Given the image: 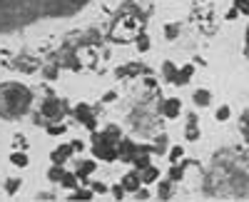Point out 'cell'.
Returning <instances> with one entry per match:
<instances>
[{
    "mask_svg": "<svg viewBox=\"0 0 249 202\" xmlns=\"http://www.w3.org/2000/svg\"><path fill=\"white\" fill-rule=\"evenodd\" d=\"M0 90L8 95V108L3 110L5 115H20V112L28 108V103H30L28 90H23L20 85H5V88H0Z\"/></svg>",
    "mask_w": 249,
    "mask_h": 202,
    "instance_id": "6da1fadb",
    "label": "cell"
},
{
    "mask_svg": "<svg viewBox=\"0 0 249 202\" xmlns=\"http://www.w3.org/2000/svg\"><path fill=\"white\" fill-rule=\"evenodd\" d=\"M92 152H95V157H100V160H107V163H112V160H117V157H120V150H115V147L110 145V140H102V143H95V145H92Z\"/></svg>",
    "mask_w": 249,
    "mask_h": 202,
    "instance_id": "7a4b0ae2",
    "label": "cell"
},
{
    "mask_svg": "<svg viewBox=\"0 0 249 202\" xmlns=\"http://www.w3.org/2000/svg\"><path fill=\"white\" fill-rule=\"evenodd\" d=\"M75 117H77L88 130H95V115H92V110H90L85 103H80V105L75 108Z\"/></svg>",
    "mask_w": 249,
    "mask_h": 202,
    "instance_id": "3957f363",
    "label": "cell"
},
{
    "mask_svg": "<svg viewBox=\"0 0 249 202\" xmlns=\"http://www.w3.org/2000/svg\"><path fill=\"white\" fill-rule=\"evenodd\" d=\"M182 110V103H179V97H170V100H164V105H162V112L167 115L170 120H175Z\"/></svg>",
    "mask_w": 249,
    "mask_h": 202,
    "instance_id": "277c9868",
    "label": "cell"
},
{
    "mask_svg": "<svg viewBox=\"0 0 249 202\" xmlns=\"http://www.w3.org/2000/svg\"><path fill=\"white\" fill-rule=\"evenodd\" d=\"M70 155H72V145H60L57 150H53L50 160H53V165H62Z\"/></svg>",
    "mask_w": 249,
    "mask_h": 202,
    "instance_id": "5b68a950",
    "label": "cell"
},
{
    "mask_svg": "<svg viewBox=\"0 0 249 202\" xmlns=\"http://www.w3.org/2000/svg\"><path fill=\"white\" fill-rule=\"evenodd\" d=\"M140 185H142V177H137L135 172H130V175H124V177H122V187L127 190V192H137Z\"/></svg>",
    "mask_w": 249,
    "mask_h": 202,
    "instance_id": "8992f818",
    "label": "cell"
},
{
    "mask_svg": "<svg viewBox=\"0 0 249 202\" xmlns=\"http://www.w3.org/2000/svg\"><path fill=\"white\" fill-rule=\"evenodd\" d=\"M192 75H195V65H184V68H179V70H177V77H175V85H187Z\"/></svg>",
    "mask_w": 249,
    "mask_h": 202,
    "instance_id": "52a82bcc",
    "label": "cell"
},
{
    "mask_svg": "<svg viewBox=\"0 0 249 202\" xmlns=\"http://www.w3.org/2000/svg\"><path fill=\"white\" fill-rule=\"evenodd\" d=\"M43 115L50 117V120H55L60 115V103H57V100H45V103H43Z\"/></svg>",
    "mask_w": 249,
    "mask_h": 202,
    "instance_id": "ba28073f",
    "label": "cell"
},
{
    "mask_svg": "<svg viewBox=\"0 0 249 202\" xmlns=\"http://www.w3.org/2000/svg\"><path fill=\"white\" fill-rule=\"evenodd\" d=\"M157 180H160V170H157L155 165L144 167V172H142V183H144V185H152V183H157Z\"/></svg>",
    "mask_w": 249,
    "mask_h": 202,
    "instance_id": "9c48e42d",
    "label": "cell"
},
{
    "mask_svg": "<svg viewBox=\"0 0 249 202\" xmlns=\"http://www.w3.org/2000/svg\"><path fill=\"white\" fill-rule=\"evenodd\" d=\"M95 167H97V163H92V160H90V163H82V167L77 170V180H80V183H88V175H92Z\"/></svg>",
    "mask_w": 249,
    "mask_h": 202,
    "instance_id": "30bf717a",
    "label": "cell"
},
{
    "mask_svg": "<svg viewBox=\"0 0 249 202\" xmlns=\"http://www.w3.org/2000/svg\"><path fill=\"white\" fill-rule=\"evenodd\" d=\"M28 155L23 152V150H18V152H10V165H15V167H28Z\"/></svg>",
    "mask_w": 249,
    "mask_h": 202,
    "instance_id": "8fae6325",
    "label": "cell"
},
{
    "mask_svg": "<svg viewBox=\"0 0 249 202\" xmlns=\"http://www.w3.org/2000/svg\"><path fill=\"white\" fill-rule=\"evenodd\" d=\"M192 100L199 105V108H204V105H210V100H212V92L210 90H197L195 95H192Z\"/></svg>",
    "mask_w": 249,
    "mask_h": 202,
    "instance_id": "7c38bea8",
    "label": "cell"
},
{
    "mask_svg": "<svg viewBox=\"0 0 249 202\" xmlns=\"http://www.w3.org/2000/svg\"><path fill=\"white\" fill-rule=\"evenodd\" d=\"M217 123H227V120H230L232 117V110H230V105H222L219 110H217Z\"/></svg>",
    "mask_w": 249,
    "mask_h": 202,
    "instance_id": "4fadbf2b",
    "label": "cell"
},
{
    "mask_svg": "<svg viewBox=\"0 0 249 202\" xmlns=\"http://www.w3.org/2000/svg\"><path fill=\"white\" fill-rule=\"evenodd\" d=\"M18 190H20V177H10L8 183H5V192L8 195H15Z\"/></svg>",
    "mask_w": 249,
    "mask_h": 202,
    "instance_id": "5bb4252c",
    "label": "cell"
},
{
    "mask_svg": "<svg viewBox=\"0 0 249 202\" xmlns=\"http://www.w3.org/2000/svg\"><path fill=\"white\" fill-rule=\"evenodd\" d=\"M60 183H62V187H68V190H75V187H77V175H65V177L60 180Z\"/></svg>",
    "mask_w": 249,
    "mask_h": 202,
    "instance_id": "9a60e30c",
    "label": "cell"
},
{
    "mask_svg": "<svg viewBox=\"0 0 249 202\" xmlns=\"http://www.w3.org/2000/svg\"><path fill=\"white\" fill-rule=\"evenodd\" d=\"M137 50H140V53H147V50H150V37L140 35V37H137Z\"/></svg>",
    "mask_w": 249,
    "mask_h": 202,
    "instance_id": "2e32d148",
    "label": "cell"
},
{
    "mask_svg": "<svg viewBox=\"0 0 249 202\" xmlns=\"http://www.w3.org/2000/svg\"><path fill=\"white\" fill-rule=\"evenodd\" d=\"M48 177H50V180H62V177H65V172H62V167H60V165H55V167H50Z\"/></svg>",
    "mask_w": 249,
    "mask_h": 202,
    "instance_id": "e0dca14e",
    "label": "cell"
},
{
    "mask_svg": "<svg viewBox=\"0 0 249 202\" xmlns=\"http://www.w3.org/2000/svg\"><path fill=\"white\" fill-rule=\"evenodd\" d=\"M135 165L142 167V170H144V167H150V157H147V155H137V157H135Z\"/></svg>",
    "mask_w": 249,
    "mask_h": 202,
    "instance_id": "ac0fdd59",
    "label": "cell"
},
{
    "mask_svg": "<svg viewBox=\"0 0 249 202\" xmlns=\"http://www.w3.org/2000/svg\"><path fill=\"white\" fill-rule=\"evenodd\" d=\"M164 75H167L172 83H175V77H177V68L172 65V63H164Z\"/></svg>",
    "mask_w": 249,
    "mask_h": 202,
    "instance_id": "d6986e66",
    "label": "cell"
},
{
    "mask_svg": "<svg viewBox=\"0 0 249 202\" xmlns=\"http://www.w3.org/2000/svg\"><path fill=\"white\" fill-rule=\"evenodd\" d=\"M234 8H237L242 15H249V0H237V3H234Z\"/></svg>",
    "mask_w": 249,
    "mask_h": 202,
    "instance_id": "ffe728a7",
    "label": "cell"
},
{
    "mask_svg": "<svg viewBox=\"0 0 249 202\" xmlns=\"http://www.w3.org/2000/svg\"><path fill=\"white\" fill-rule=\"evenodd\" d=\"M77 200H92V190H75L72 192Z\"/></svg>",
    "mask_w": 249,
    "mask_h": 202,
    "instance_id": "44dd1931",
    "label": "cell"
},
{
    "mask_svg": "<svg viewBox=\"0 0 249 202\" xmlns=\"http://www.w3.org/2000/svg\"><path fill=\"white\" fill-rule=\"evenodd\" d=\"M182 152H184V150H182L179 145H177V147H172V150H170V163H177V160L182 157Z\"/></svg>",
    "mask_w": 249,
    "mask_h": 202,
    "instance_id": "7402d4cb",
    "label": "cell"
},
{
    "mask_svg": "<svg viewBox=\"0 0 249 202\" xmlns=\"http://www.w3.org/2000/svg\"><path fill=\"white\" fill-rule=\"evenodd\" d=\"M197 137H199L197 125H187V140H197Z\"/></svg>",
    "mask_w": 249,
    "mask_h": 202,
    "instance_id": "603a6c76",
    "label": "cell"
},
{
    "mask_svg": "<svg viewBox=\"0 0 249 202\" xmlns=\"http://www.w3.org/2000/svg\"><path fill=\"white\" fill-rule=\"evenodd\" d=\"M124 192H127V190H124V187H122V183L112 187V197H115V200H122V197H124Z\"/></svg>",
    "mask_w": 249,
    "mask_h": 202,
    "instance_id": "cb8c5ba5",
    "label": "cell"
},
{
    "mask_svg": "<svg viewBox=\"0 0 249 202\" xmlns=\"http://www.w3.org/2000/svg\"><path fill=\"white\" fill-rule=\"evenodd\" d=\"M15 147L18 150H25V137L23 135H15Z\"/></svg>",
    "mask_w": 249,
    "mask_h": 202,
    "instance_id": "d4e9b609",
    "label": "cell"
},
{
    "mask_svg": "<svg viewBox=\"0 0 249 202\" xmlns=\"http://www.w3.org/2000/svg\"><path fill=\"white\" fill-rule=\"evenodd\" d=\"M92 192H97V195H102V192H107V187H105V185H102V183H95V185H92Z\"/></svg>",
    "mask_w": 249,
    "mask_h": 202,
    "instance_id": "484cf974",
    "label": "cell"
},
{
    "mask_svg": "<svg viewBox=\"0 0 249 202\" xmlns=\"http://www.w3.org/2000/svg\"><path fill=\"white\" fill-rule=\"evenodd\" d=\"M62 132H65L62 125H50V135H62Z\"/></svg>",
    "mask_w": 249,
    "mask_h": 202,
    "instance_id": "4316f807",
    "label": "cell"
},
{
    "mask_svg": "<svg viewBox=\"0 0 249 202\" xmlns=\"http://www.w3.org/2000/svg\"><path fill=\"white\" fill-rule=\"evenodd\" d=\"M117 95L115 92H105V95H102V100H105V103H112V100H115Z\"/></svg>",
    "mask_w": 249,
    "mask_h": 202,
    "instance_id": "83f0119b",
    "label": "cell"
},
{
    "mask_svg": "<svg viewBox=\"0 0 249 202\" xmlns=\"http://www.w3.org/2000/svg\"><path fill=\"white\" fill-rule=\"evenodd\" d=\"M172 180H182V167H175L172 170Z\"/></svg>",
    "mask_w": 249,
    "mask_h": 202,
    "instance_id": "f1b7e54d",
    "label": "cell"
},
{
    "mask_svg": "<svg viewBox=\"0 0 249 202\" xmlns=\"http://www.w3.org/2000/svg\"><path fill=\"white\" fill-rule=\"evenodd\" d=\"M164 33H167V35H170V37H175V35H177V28H175V25H172V28H170V25H167V28H164Z\"/></svg>",
    "mask_w": 249,
    "mask_h": 202,
    "instance_id": "f546056e",
    "label": "cell"
},
{
    "mask_svg": "<svg viewBox=\"0 0 249 202\" xmlns=\"http://www.w3.org/2000/svg\"><path fill=\"white\" fill-rule=\"evenodd\" d=\"M237 15H239V10H237V8H232L230 13H227V20H232V18H237Z\"/></svg>",
    "mask_w": 249,
    "mask_h": 202,
    "instance_id": "4dcf8cb0",
    "label": "cell"
},
{
    "mask_svg": "<svg viewBox=\"0 0 249 202\" xmlns=\"http://www.w3.org/2000/svg\"><path fill=\"white\" fill-rule=\"evenodd\" d=\"M72 150H75V152H80V150H82V143H80V140H75V143H72Z\"/></svg>",
    "mask_w": 249,
    "mask_h": 202,
    "instance_id": "1f68e13d",
    "label": "cell"
},
{
    "mask_svg": "<svg viewBox=\"0 0 249 202\" xmlns=\"http://www.w3.org/2000/svg\"><path fill=\"white\" fill-rule=\"evenodd\" d=\"M72 3H82V0H72Z\"/></svg>",
    "mask_w": 249,
    "mask_h": 202,
    "instance_id": "d6a6232c",
    "label": "cell"
}]
</instances>
